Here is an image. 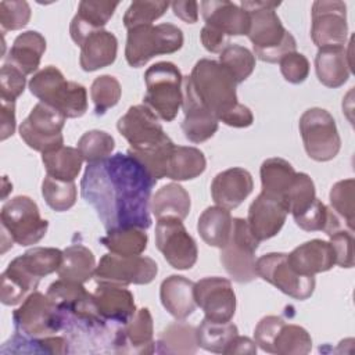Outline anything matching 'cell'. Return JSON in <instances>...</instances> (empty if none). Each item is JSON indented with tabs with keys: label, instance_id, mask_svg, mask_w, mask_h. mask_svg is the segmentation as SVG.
<instances>
[{
	"label": "cell",
	"instance_id": "obj_53",
	"mask_svg": "<svg viewBox=\"0 0 355 355\" xmlns=\"http://www.w3.org/2000/svg\"><path fill=\"white\" fill-rule=\"evenodd\" d=\"M330 237V244L336 255V265L341 268L354 266V234L351 230L340 229Z\"/></svg>",
	"mask_w": 355,
	"mask_h": 355
},
{
	"label": "cell",
	"instance_id": "obj_3",
	"mask_svg": "<svg viewBox=\"0 0 355 355\" xmlns=\"http://www.w3.org/2000/svg\"><path fill=\"white\" fill-rule=\"evenodd\" d=\"M31 93L65 118H79L87 111L86 87L78 82L67 80L54 65L37 71L29 80Z\"/></svg>",
	"mask_w": 355,
	"mask_h": 355
},
{
	"label": "cell",
	"instance_id": "obj_10",
	"mask_svg": "<svg viewBox=\"0 0 355 355\" xmlns=\"http://www.w3.org/2000/svg\"><path fill=\"white\" fill-rule=\"evenodd\" d=\"M259 241L252 236L247 220L233 218L230 237L220 248V263L229 276L237 283H250L257 279L255 251Z\"/></svg>",
	"mask_w": 355,
	"mask_h": 355
},
{
	"label": "cell",
	"instance_id": "obj_47",
	"mask_svg": "<svg viewBox=\"0 0 355 355\" xmlns=\"http://www.w3.org/2000/svg\"><path fill=\"white\" fill-rule=\"evenodd\" d=\"M355 180L352 178L340 180L333 184L329 198L333 211L345 222L348 230L354 232L355 222Z\"/></svg>",
	"mask_w": 355,
	"mask_h": 355
},
{
	"label": "cell",
	"instance_id": "obj_38",
	"mask_svg": "<svg viewBox=\"0 0 355 355\" xmlns=\"http://www.w3.org/2000/svg\"><path fill=\"white\" fill-rule=\"evenodd\" d=\"M42 162L49 176L65 182H73L80 172L83 158L78 148L62 146L57 150L42 154Z\"/></svg>",
	"mask_w": 355,
	"mask_h": 355
},
{
	"label": "cell",
	"instance_id": "obj_50",
	"mask_svg": "<svg viewBox=\"0 0 355 355\" xmlns=\"http://www.w3.org/2000/svg\"><path fill=\"white\" fill-rule=\"evenodd\" d=\"M31 14L32 11L26 1H0V26L3 33L7 31H18L26 26L31 19Z\"/></svg>",
	"mask_w": 355,
	"mask_h": 355
},
{
	"label": "cell",
	"instance_id": "obj_40",
	"mask_svg": "<svg viewBox=\"0 0 355 355\" xmlns=\"http://www.w3.org/2000/svg\"><path fill=\"white\" fill-rule=\"evenodd\" d=\"M15 259L25 270L40 280L42 277L58 270L62 259V251L53 247H33Z\"/></svg>",
	"mask_w": 355,
	"mask_h": 355
},
{
	"label": "cell",
	"instance_id": "obj_11",
	"mask_svg": "<svg viewBox=\"0 0 355 355\" xmlns=\"http://www.w3.org/2000/svg\"><path fill=\"white\" fill-rule=\"evenodd\" d=\"M116 128L130 144L128 151L132 154L151 153L171 141L159 123V118L144 104L132 105L118 119Z\"/></svg>",
	"mask_w": 355,
	"mask_h": 355
},
{
	"label": "cell",
	"instance_id": "obj_12",
	"mask_svg": "<svg viewBox=\"0 0 355 355\" xmlns=\"http://www.w3.org/2000/svg\"><path fill=\"white\" fill-rule=\"evenodd\" d=\"M65 119L60 111L39 101L22 121L19 136L28 147L42 154L50 153L64 144L62 129Z\"/></svg>",
	"mask_w": 355,
	"mask_h": 355
},
{
	"label": "cell",
	"instance_id": "obj_5",
	"mask_svg": "<svg viewBox=\"0 0 355 355\" xmlns=\"http://www.w3.org/2000/svg\"><path fill=\"white\" fill-rule=\"evenodd\" d=\"M146 94L143 104L159 119L171 122L176 118L183 101V75L169 61H159L147 68L144 73Z\"/></svg>",
	"mask_w": 355,
	"mask_h": 355
},
{
	"label": "cell",
	"instance_id": "obj_46",
	"mask_svg": "<svg viewBox=\"0 0 355 355\" xmlns=\"http://www.w3.org/2000/svg\"><path fill=\"white\" fill-rule=\"evenodd\" d=\"M76 148L83 161L92 164L108 158L115 148V140L104 130H89L78 140Z\"/></svg>",
	"mask_w": 355,
	"mask_h": 355
},
{
	"label": "cell",
	"instance_id": "obj_58",
	"mask_svg": "<svg viewBox=\"0 0 355 355\" xmlns=\"http://www.w3.org/2000/svg\"><path fill=\"white\" fill-rule=\"evenodd\" d=\"M173 14L184 21L186 24H194L198 19V7L200 4L197 1H173L171 3Z\"/></svg>",
	"mask_w": 355,
	"mask_h": 355
},
{
	"label": "cell",
	"instance_id": "obj_1",
	"mask_svg": "<svg viewBox=\"0 0 355 355\" xmlns=\"http://www.w3.org/2000/svg\"><path fill=\"white\" fill-rule=\"evenodd\" d=\"M157 180L130 153L111 154L108 158L87 164L80 194L90 204L103 226L115 227L151 226L150 201Z\"/></svg>",
	"mask_w": 355,
	"mask_h": 355
},
{
	"label": "cell",
	"instance_id": "obj_30",
	"mask_svg": "<svg viewBox=\"0 0 355 355\" xmlns=\"http://www.w3.org/2000/svg\"><path fill=\"white\" fill-rule=\"evenodd\" d=\"M190 196L179 183H168L158 189L151 198V212L159 219H186L190 212Z\"/></svg>",
	"mask_w": 355,
	"mask_h": 355
},
{
	"label": "cell",
	"instance_id": "obj_35",
	"mask_svg": "<svg viewBox=\"0 0 355 355\" xmlns=\"http://www.w3.org/2000/svg\"><path fill=\"white\" fill-rule=\"evenodd\" d=\"M205 168L207 159L202 151L196 147L175 144L169 157L166 178L178 182L191 180L198 178Z\"/></svg>",
	"mask_w": 355,
	"mask_h": 355
},
{
	"label": "cell",
	"instance_id": "obj_34",
	"mask_svg": "<svg viewBox=\"0 0 355 355\" xmlns=\"http://www.w3.org/2000/svg\"><path fill=\"white\" fill-rule=\"evenodd\" d=\"M233 218L229 209L214 205L208 207L198 218L197 230L204 240L211 247L222 248L226 245L230 232H232Z\"/></svg>",
	"mask_w": 355,
	"mask_h": 355
},
{
	"label": "cell",
	"instance_id": "obj_24",
	"mask_svg": "<svg viewBox=\"0 0 355 355\" xmlns=\"http://www.w3.org/2000/svg\"><path fill=\"white\" fill-rule=\"evenodd\" d=\"M287 259L291 268L304 276H315L316 273L327 272L336 265V255L329 241L313 239L295 247Z\"/></svg>",
	"mask_w": 355,
	"mask_h": 355
},
{
	"label": "cell",
	"instance_id": "obj_18",
	"mask_svg": "<svg viewBox=\"0 0 355 355\" xmlns=\"http://www.w3.org/2000/svg\"><path fill=\"white\" fill-rule=\"evenodd\" d=\"M182 108L184 112L182 130L189 141L202 143L216 133L219 121L198 98L190 76H183Z\"/></svg>",
	"mask_w": 355,
	"mask_h": 355
},
{
	"label": "cell",
	"instance_id": "obj_52",
	"mask_svg": "<svg viewBox=\"0 0 355 355\" xmlns=\"http://www.w3.org/2000/svg\"><path fill=\"white\" fill-rule=\"evenodd\" d=\"M279 64L283 78L293 85L302 83L309 75V61L304 54L298 51L286 54L279 61Z\"/></svg>",
	"mask_w": 355,
	"mask_h": 355
},
{
	"label": "cell",
	"instance_id": "obj_6",
	"mask_svg": "<svg viewBox=\"0 0 355 355\" xmlns=\"http://www.w3.org/2000/svg\"><path fill=\"white\" fill-rule=\"evenodd\" d=\"M183 46V33L173 24L140 25L128 29L125 58L133 68L146 65L161 54H172Z\"/></svg>",
	"mask_w": 355,
	"mask_h": 355
},
{
	"label": "cell",
	"instance_id": "obj_42",
	"mask_svg": "<svg viewBox=\"0 0 355 355\" xmlns=\"http://www.w3.org/2000/svg\"><path fill=\"white\" fill-rule=\"evenodd\" d=\"M312 349L309 333L298 324H283L273 341L272 354L277 355H305Z\"/></svg>",
	"mask_w": 355,
	"mask_h": 355
},
{
	"label": "cell",
	"instance_id": "obj_9",
	"mask_svg": "<svg viewBox=\"0 0 355 355\" xmlns=\"http://www.w3.org/2000/svg\"><path fill=\"white\" fill-rule=\"evenodd\" d=\"M300 133L309 158L326 162L338 154L341 139L331 114L323 108L306 110L300 118Z\"/></svg>",
	"mask_w": 355,
	"mask_h": 355
},
{
	"label": "cell",
	"instance_id": "obj_49",
	"mask_svg": "<svg viewBox=\"0 0 355 355\" xmlns=\"http://www.w3.org/2000/svg\"><path fill=\"white\" fill-rule=\"evenodd\" d=\"M169 7L168 1L155 0H137L130 3L123 15V25L132 29L140 25H153V21L162 17Z\"/></svg>",
	"mask_w": 355,
	"mask_h": 355
},
{
	"label": "cell",
	"instance_id": "obj_26",
	"mask_svg": "<svg viewBox=\"0 0 355 355\" xmlns=\"http://www.w3.org/2000/svg\"><path fill=\"white\" fill-rule=\"evenodd\" d=\"M349 40L348 50L345 47L319 49L315 57V71L319 82L326 87L337 89L343 86L352 71L351 61V46Z\"/></svg>",
	"mask_w": 355,
	"mask_h": 355
},
{
	"label": "cell",
	"instance_id": "obj_31",
	"mask_svg": "<svg viewBox=\"0 0 355 355\" xmlns=\"http://www.w3.org/2000/svg\"><path fill=\"white\" fill-rule=\"evenodd\" d=\"M40 280L25 270L14 258L1 275L0 301L4 305H17L36 291Z\"/></svg>",
	"mask_w": 355,
	"mask_h": 355
},
{
	"label": "cell",
	"instance_id": "obj_36",
	"mask_svg": "<svg viewBox=\"0 0 355 355\" xmlns=\"http://www.w3.org/2000/svg\"><path fill=\"white\" fill-rule=\"evenodd\" d=\"M155 344L158 354H196L198 348L196 327L183 320L173 322L161 331Z\"/></svg>",
	"mask_w": 355,
	"mask_h": 355
},
{
	"label": "cell",
	"instance_id": "obj_54",
	"mask_svg": "<svg viewBox=\"0 0 355 355\" xmlns=\"http://www.w3.org/2000/svg\"><path fill=\"white\" fill-rule=\"evenodd\" d=\"M286 322L275 315H269L262 318L255 330H254V341L259 345V348L268 354H272L273 351V341L279 330Z\"/></svg>",
	"mask_w": 355,
	"mask_h": 355
},
{
	"label": "cell",
	"instance_id": "obj_19",
	"mask_svg": "<svg viewBox=\"0 0 355 355\" xmlns=\"http://www.w3.org/2000/svg\"><path fill=\"white\" fill-rule=\"evenodd\" d=\"M112 344L116 352L153 354L155 352L153 316L148 308H140L115 330Z\"/></svg>",
	"mask_w": 355,
	"mask_h": 355
},
{
	"label": "cell",
	"instance_id": "obj_21",
	"mask_svg": "<svg viewBox=\"0 0 355 355\" xmlns=\"http://www.w3.org/2000/svg\"><path fill=\"white\" fill-rule=\"evenodd\" d=\"M93 300L100 316L108 323L122 326L136 312L133 294L122 284L98 282Z\"/></svg>",
	"mask_w": 355,
	"mask_h": 355
},
{
	"label": "cell",
	"instance_id": "obj_20",
	"mask_svg": "<svg viewBox=\"0 0 355 355\" xmlns=\"http://www.w3.org/2000/svg\"><path fill=\"white\" fill-rule=\"evenodd\" d=\"M288 215L284 204L270 196L259 193L248 208L247 225L258 241L275 237Z\"/></svg>",
	"mask_w": 355,
	"mask_h": 355
},
{
	"label": "cell",
	"instance_id": "obj_56",
	"mask_svg": "<svg viewBox=\"0 0 355 355\" xmlns=\"http://www.w3.org/2000/svg\"><path fill=\"white\" fill-rule=\"evenodd\" d=\"M219 122H223L225 125L232 128H248L254 122V115L247 105L239 103L233 110L225 114L219 119Z\"/></svg>",
	"mask_w": 355,
	"mask_h": 355
},
{
	"label": "cell",
	"instance_id": "obj_43",
	"mask_svg": "<svg viewBox=\"0 0 355 355\" xmlns=\"http://www.w3.org/2000/svg\"><path fill=\"white\" fill-rule=\"evenodd\" d=\"M316 191L313 180L304 172H297L290 189L283 197V204L288 214L297 216L302 214L315 201Z\"/></svg>",
	"mask_w": 355,
	"mask_h": 355
},
{
	"label": "cell",
	"instance_id": "obj_22",
	"mask_svg": "<svg viewBox=\"0 0 355 355\" xmlns=\"http://www.w3.org/2000/svg\"><path fill=\"white\" fill-rule=\"evenodd\" d=\"M207 26H211L227 37L247 35L250 15L240 6L227 0H204L200 3Z\"/></svg>",
	"mask_w": 355,
	"mask_h": 355
},
{
	"label": "cell",
	"instance_id": "obj_28",
	"mask_svg": "<svg viewBox=\"0 0 355 355\" xmlns=\"http://www.w3.org/2000/svg\"><path fill=\"white\" fill-rule=\"evenodd\" d=\"M118 40L112 32L96 31L80 46L79 64L86 72H93L111 65L116 58Z\"/></svg>",
	"mask_w": 355,
	"mask_h": 355
},
{
	"label": "cell",
	"instance_id": "obj_27",
	"mask_svg": "<svg viewBox=\"0 0 355 355\" xmlns=\"http://www.w3.org/2000/svg\"><path fill=\"white\" fill-rule=\"evenodd\" d=\"M159 298L164 308L176 319L184 320L196 311L194 283L184 276L171 275L162 280Z\"/></svg>",
	"mask_w": 355,
	"mask_h": 355
},
{
	"label": "cell",
	"instance_id": "obj_57",
	"mask_svg": "<svg viewBox=\"0 0 355 355\" xmlns=\"http://www.w3.org/2000/svg\"><path fill=\"white\" fill-rule=\"evenodd\" d=\"M0 122V140L4 141L15 132V103L1 100Z\"/></svg>",
	"mask_w": 355,
	"mask_h": 355
},
{
	"label": "cell",
	"instance_id": "obj_45",
	"mask_svg": "<svg viewBox=\"0 0 355 355\" xmlns=\"http://www.w3.org/2000/svg\"><path fill=\"white\" fill-rule=\"evenodd\" d=\"M42 196L51 209L64 212L76 202V186L73 182L60 180L47 175L42 183Z\"/></svg>",
	"mask_w": 355,
	"mask_h": 355
},
{
	"label": "cell",
	"instance_id": "obj_13",
	"mask_svg": "<svg viewBox=\"0 0 355 355\" xmlns=\"http://www.w3.org/2000/svg\"><path fill=\"white\" fill-rule=\"evenodd\" d=\"M257 276L273 284L286 295L304 301L313 294L315 276L297 273L284 252H269L255 261Z\"/></svg>",
	"mask_w": 355,
	"mask_h": 355
},
{
	"label": "cell",
	"instance_id": "obj_25",
	"mask_svg": "<svg viewBox=\"0 0 355 355\" xmlns=\"http://www.w3.org/2000/svg\"><path fill=\"white\" fill-rule=\"evenodd\" d=\"M116 7V1H80L78 6V12L69 25L72 40L80 47L89 35L96 31H101L107 25Z\"/></svg>",
	"mask_w": 355,
	"mask_h": 355
},
{
	"label": "cell",
	"instance_id": "obj_8",
	"mask_svg": "<svg viewBox=\"0 0 355 355\" xmlns=\"http://www.w3.org/2000/svg\"><path fill=\"white\" fill-rule=\"evenodd\" d=\"M12 324L21 336L46 337L65 327V316L47 294L33 291L12 312Z\"/></svg>",
	"mask_w": 355,
	"mask_h": 355
},
{
	"label": "cell",
	"instance_id": "obj_55",
	"mask_svg": "<svg viewBox=\"0 0 355 355\" xmlns=\"http://www.w3.org/2000/svg\"><path fill=\"white\" fill-rule=\"evenodd\" d=\"M200 39L202 46L205 47L207 51L209 53H222V50L229 46V37L226 35H223L222 32L204 25L200 33Z\"/></svg>",
	"mask_w": 355,
	"mask_h": 355
},
{
	"label": "cell",
	"instance_id": "obj_51",
	"mask_svg": "<svg viewBox=\"0 0 355 355\" xmlns=\"http://www.w3.org/2000/svg\"><path fill=\"white\" fill-rule=\"evenodd\" d=\"M24 75L17 67L10 62H4L0 69V97L1 100L15 103V100L25 90V79Z\"/></svg>",
	"mask_w": 355,
	"mask_h": 355
},
{
	"label": "cell",
	"instance_id": "obj_33",
	"mask_svg": "<svg viewBox=\"0 0 355 355\" xmlns=\"http://www.w3.org/2000/svg\"><path fill=\"white\" fill-rule=\"evenodd\" d=\"M259 173L262 184L261 193L283 202V197L286 196L297 175L294 166L288 161L275 157L262 162Z\"/></svg>",
	"mask_w": 355,
	"mask_h": 355
},
{
	"label": "cell",
	"instance_id": "obj_39",
	"mask_svg": "<svg viewBox=\"0 0 355 355\" xmlns=\"http://www.w3.org/2000/svg\"><path fill=\"white\" fill-rule=\"evenodd\" d=\"M197 331V344L205 351L215 354H225V349L230 344V341L239 334V329L236 324L230 322H212L208 319H202Z\"/></svg>",
	"mask_w": 355,
	"mask_h": 355
},
{
	"label": "cell",
	"instance_id": "obj_44",
	"mask_svg": "<svg viewBox=\"0 0 355 355\" xmlns=\"http://www.w3.org/2000/svg\"><path fill=\"white\" fill-rule=\"evenodd\" d=\"M219 62L232 73L239 85L252 73L255 68V55L244 46L229 44L219 54Z\"/></svg>",
	"mask_w": 355,
	"mask_h": 355
},
{
	"label": "cell",
	"instance_id": "obj_17",
	"mask_svg": "<svg viewBox=\"0 0 355 355\" xmlns=\"http://www.w3.org/2000/svg\"><path fill=\"white\" fill-rule=\"evenodd\" d=\"M194 300L212 322H230L236 312V294L230 280L211 276L194 283Z\"/></svg>",
	"mask_w": 355,
	"mask_h": 355
},
{
	"label": "cell",
	"instance_id": "obj_4",
	"mask_svg": "<svg viewBox=\"0 0 355 355\" xmlns=\"http://www.w3.org/2000/svg\"><path fill=\"white\" fill-rule=\"evenodd\" d=\"M190 80L201 103L218 121L239 104L237 83L219 61L209 58L198 60L193 67Z\"/></svg>",
	"mask_w": 355,
	"mask_h": 355
},
{
	"label": "cell",
	"instance_id": "obj_14",
	"mask_svg": "<svg viewBox=\"0 0 355 355\" xmlns=\"http://www.w3.org/2000/svg\"><path fill=\"white\" fill-rule=\"evenodd\" d=\"M157 273L158 265L150 257H122L110 252L101 257L94 270V279L97 283L108 282L122 286L148 284Z\"/></svg>",
	"mask_w": 355,
	"mask_h": 355
},
{
	"label": "cell",
	"instance_id": "obj_7",
	"mask_svg": "<svg viewBox=\"0 0 355 355\" xmlns=\"http://www.w3.org/2000/svg\"><path fill=\"white\" fill-rule=\"evenodd\" d=\"M3 236L22 247L39 243L47 233L49 222L40 216L37 204L28 196L8 200L0 212Z\"/></svg>",
	"mask_w": 355,
	"mask_h": 355
},
{
	"label": "cell",
	"instance_id": "obj_32",
	"mask_svg": "<svg viewBox=\"0 0 355 355\" xmlns=\"http://www.w3.org/2000/svg\"><path fill=\"white\" fill-rule=\"evenodd\" d=\"M96 266V258L87 247L83 244H72L62 251L57 275L60 279L83 284L94 277Z\"/></svg>",
	"mask_w": 355,
	"mask_h": 355
},
{
	"label": "cell",
	"instance_id": "obj_15",
	"mask_svg": "<svg viewBox=\"0 0 355 355\" xmlns=\"http://www.w3.org/2000/svg\"><path fill=\"white\" fill-rule=\"evenodd\" d=\"M348 36L347 6L340 0H316L312 4L311 37L318 49L345 47Z\"/></svg>",
	"mask_w": 355,
	"mask_h": 355
},
{
	"label": "cell",
	"instance_id": "obj_2",
	"mask_svg": "<svg viewBox=\"0 0 355 355\" xmlns=\"http://www.w3.org/2000/svg\"><path fill=\"white\" fill-rule=\"evenodd\" d=\"M276 1H241L240 7L250 15L248 39L254 55L263 62H279L286 54L297 51L294 36L283 26L276 8Z\"/></svg>",
	"mask_w": 355,
	"mask_h": 355
},
{
	"label": "cell",
	"instance_id": "obj_16",
	"mask_svg": "<svg viewBox=\"0 0 355 355\" xmlns=\"http://www.w3.org/2000/svg\"><path fill=\"white\" fill-rule=\"evenodd\" d=\"M155 245L175 269H191L198 257L196 240L180 219H159L155 226Z\"/></svg>",
	"mask_w": 355,
	"mask_h": 355
},
{
	"label": "cell",
	"instance_id": "obj_29",
	"mask_svg": "<svg viewBox=\"0 0 355 355\" xmlns=\"http://www.w3.org/2000/svg\"><path fill=\"white\" fill-rule=\"evenodd\" d=\"M46 51V39L36 31H26L18 35L10 49L7 62L17 67L24 75L33 73Z\"/></svg>",
	"mask_w": 355,
	"mask_h": 355
},
{
	"label": "cell",
	"instance_id": "obj_37",
	"mask_svg": "<svg viewBox=\"0 0 355 355\" xmlns=\"http://www.w3.org/2000/svg\"><path fill=\"white\" fill-rule=\"evenodd\" d=\"M147 233L140 227H115L107 230V234L100 239V243L110 250V252L133 257L140 255L147 248Z\"/></svg>",
	"mask_w": 355,
	"mask_h": 355
},
{
	"label": "cell",
	"instance_id": "obj_23",
	"mask_svg": "<svg viewBox=\"0 0 355 355\" xmlns=\"http://www.w3.org/2000/svg\"><path fill=\"white\" fill-rule=\"evenodd\" d=\"M254 189L251 173L244 168H229L219 172L211 183V196L218 207L237 208Z\"/></svg>",
	"mask_w": 355,
	"mask_h": 355
},
{
	"label": "cell",
	"instance_id": "obj_48",
	"mask_svg": "<svg viewBox=\"0 0 355 355\" xmlns=\"http://www.w3.org/2000/svg\"><path fill=\"white\" fill-rule=\"evenodd\" d=\"M122 89L118 79L112 75L97 76L90 87V97L94 104V114L104 115L115 107L121 98Z\"/></svg>",
	"mask_w": 355,
	"mask_h": 355
},
{
	"label": "cell",
	"instance_id": "obj_59",
	"mask_svg": "<svg viewBox=\"0 0 355 355\" xmlns=\"http://www.w3.org/2000/svg\"><path fill=\"white\" fill-rule=\"evenodd\" d=\"M225 354H248V355H255L257 354V343L252 341L248 337L243 336H236L227 348L225 349Z\"/></svg>",
	"mask_w": 355,
	"mask_h": 355
},
{
	"label": "cell",
	"instance_id": "obj_41",
	"mask_svg": "<svg viewBox=\"0 0 355 355\" xmlns=\"http://www.w3.org/2000/svg\"><path fill=\"white\" fill-rule=\"evenodd\" d=\"M68 340L60 336L46 337H25L15 333L7 343H4L1 352H42V354H65L68 352Z\"/></svg>",
	"mask_w": 355,
	"mask_h": 355
}]
</instances>
